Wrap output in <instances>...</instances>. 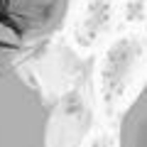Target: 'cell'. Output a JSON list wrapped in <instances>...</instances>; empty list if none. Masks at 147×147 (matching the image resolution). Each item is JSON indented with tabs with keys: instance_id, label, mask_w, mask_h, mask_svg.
<instances>
[{
	"instance_id": "1",
	"label": "cell",
	"mask_w": 147,
	"mask_h": 147,
	"mask_svg": "<svg viewBox=\"0 0 147 147\" xmlns=\"http://www.w3.org/2000/svg\"><path fill=\"white\" fill-rule=\"evenodd\" d=\"M79 0H0V147H79L91 66L69 39Z\"/></svg>"
},
{
	"instance_id": "2",
	"label": "cell",
	"mask_w": 147,
	"mask_h": 147,
	"mask_svg": "<svg viewBox=\"0 0 147 147\" xmlns=\"http://www.w3.org/2000/svg\"><path fill=\"white\" fill-rule=\"evenodd\" d=\"M118 147H147V81L120 118Z\"/></svg>"
}]
</instances>
